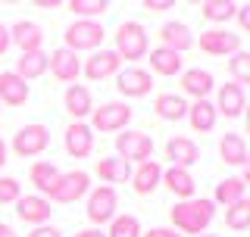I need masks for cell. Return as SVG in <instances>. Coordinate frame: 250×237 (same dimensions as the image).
I'll use <instances>...</instances> for the list:
<instances>
[{"instance_id":"cell-11","label":"cell","mask_w":250,"mask_h":237,"mask_svg":"<svg viewBox=\"0 0 250 237\" xmlns=\"http://www.w3.org/2000/svg\"><path fill=\"white\" fill-rule=\"evenodd\" d=\"M122 69V59L116 57V50H94L88 59H82V75L88 81H104V78H116V72Z\"/></svg>"},{"instance_id":"cell-21","label":"cell","mask_w":250,"mask_h":237,"mask_svg":"<svg viewBox=\"0 0 250 237\" xmlns=\"http://www.w3.org/2000/svg\"><path fill=\"white\" fill-rule=\"evenodd\" d=\"M160 47H166V50L172 53H178L182 57L185 50H191L194 47V35H191V28L185 25V22H166V25L160 28Z\"/></svg>"},{"instance_id":"cell-8","label":"cell","mask_w":250,"mask_h":237,"mask_svg":"<svg viewBox=\"0 0 250 237\" xmlns=\"http://www.w3.org/2000/svg\"><path fill=\"white\" fill-rule=\"evenodd\" d=\"M47 144H50V128L41 122H31V125H22L19 131L13 134V153L19 159H35L41 156Z\"/></svg>"},{"instance_id":"cell-10","label":"cell","mask_w":250,"mask_h":237,"mask_svg":"<svg viewBox=\"0 0 250 237\" xmlns=\"http://www.w3.org/2000/svg\"><path fill=\"white\" fill-rule=\"evenodd\" d=\"M200 50L207 57H234L241 47V35H234L229 28H207L200 31Z\"/></svg>"},{"instance_id":"cell-46","label":"cell","mask_w":250,"mask_h":237,"mask_svg":"<svg viewBox=\"0 0 250 237\" xmlns=\"http://www.w3.org/2000/svg\"><path fill=\"white\" fill-rule=\"evenodd\" d=\"M197 237H219V234H197Z\"/></svg>"},{"instance_id":"cell-15","label":"cell","mask_w":250,"mask_h":237,"mask_svg":"<svg viewBox=\"0 0 250 237\" xmlns=\"http://www.w3.org/2000/svg\"><path fill=\"white\" fill-rule=\"evenodd\" d=\"M10 44H16L22 53H38L44 47V28L31 19H19L10 25Z\"/></svg>"},{"instance_id":"cell-7","label":"cell","mask_w":250,"mask_h":237,"mask_svg":"<svg viewBox=\"0 0 250 237\" xmlns=\"http://www.w3.org/2000/svg\"><path fill=\"white\" fill-rule=\"evenodd\" d=\"M116 209H119V194H116V187L97 184V187L88 191V206H84V212H88L91 225H109L119 216Z\"/></svg>"},{"instance_id":"cell-40","label":"cell","mask_w":250,"mask_h":237,"mask_svg":"<svg viewBox=\"0 0 250 237\" xmlns=\"http://www.w3.org/2000/svg\"><path fill=\"white\" fill-rule=\"evenodd\" d=\"M25 237H62V231L53 228V225H41V228H35V231H28Z\"/></svg>"},{"instance_id":"cell-1","label":"cell","mask_w":250,"mask_h":237,"mask_svg":"<svg viewBox=\"0 0 250 237\" xmlns=\"http://www.w3.org/2000/svg\"><path fill=\"white\" fill-rule=\"evenodd\" d=\"M172 218V228H175L178 234H207V228L213 225L216 218V206L213 200H207V197H191V200H178L175 206L169 212Z\"/></svg>"},{"instance_id":"cell-28","label":"cell","mask_w":250,"mask_h":237,"mask_svg":"<svg viewBox=\"0 0 250 237\" xmlns=\"http://www.w3.org/2000/svg\"><path fill=\"white\" fill-rule=\"evenodd\" d=\"M188 122H191V128L197 134H207L216 128V106L209 103V100H194V103H188Z\"/></svg>"},{"instance_id":"cell-3","label":"cell","mask_w":250,"mask_h":237,"mask_svg":"<svg viewBox=\"0 0 250 237\" xmlns=\"http://www.w3.org/2000/svg\"><path fill=\"white\" fill-rule=\"evenodd\" d=\"M116 41V57H119L122 62H135V59H144L147 50H150V38H147V28L141 25V22H122L119 28H116L113 35Z\"/></svg>"},{"instance_id":"cell-22","label":"cell","mask_w":250,"mask_h":237,"mask_svg":"<svg viewBox=\"0 0 250 237\" xmlns=\"http://www.w3.org/2000/svg\"><path fill=\"white\" fill-rule=\"evenodd\" d=\"M62 106L72 116V122H84V116H91L94 109V97L84 84H69L66 94H62Z\"/></svg>"},{"instance_id":"cell-36","label":"cell","mask_w":250,"mask_h":237,"mask_svg":"<svg viewBox=\"0 0 250 237\" xmlns=\"http://www.w3.org/2000/svg\"><path fill=\"white\" fill-rule=\"evenodd\" d=\"M229 72H231V81L234 84H250V53L247 50H238L234 57H229Z\"/></svg>"},{"instance_id":"cell-19","label":"cell","mask_w":250,"mask_h":237,"mask_svg":"<svg viewBox=\"0 0 250 237\" xmlns=\"http://www.w3.org/2000/svg\"><path fill=\"white\" fill-rule=\"evenodd\" d=\"M163 187H166L169 194H175L178 200H191L194 194H197V181H194L191 169H178V165H169V169H163Z\"/></svg>"},{"instance_id":"cell-20","label":"cell","mask_w":250,"mask_h":237,"mask_svg":"<svg viewBox=\"0 0 250 237\" xmlns=\"http://www.w3.org/2000/svg\"><path fill=\"white\" fill-rule=\"evenodd\" d=\"M128 181H131V187H135L138 197H150L156 187H160V181H163V165L156 159H147V162H141L138 169H131Z\"/></svg>"},{"instance_id":"cell-33","label":"cell","mask_w":250,"mask_h":237,"mask_svg":"<svg viewBox=\"0 0 250 237\" xmlns=\"http://www.w3.org/2000/svg\"><path fill=\"white\" fill-rule=\"evenodd\" d=\"M104 234H106V237H141V234H144V228H141L138 216L122 212V216H116L113 222H109V228H106Z\"/></svg>"},{"instance_id":"cell-34","label":"cell","mask_w":250,"mask_h":237,"mask_svg":"<svg viewBox=\"0 0 250 237\" xmlns=\"http://www.w3.org/2000/svg\"><path fill=\"white\" fill-rule=\"evenodd\" d=\"M69 10L84 22H97L100 16L109 10V3L106 0H69Z\"/></svg>"},{"instance_id":"cell-41","label":"cell","mask_w":250,"mask_h":237,"mask_svg":"<svg viewBox=\"0 0 250 237\" xmlns=\"http://www.w3.org/2000/svg\"><path fill=\"white\" fill-rule=\"evenodd\" d=\"M141 237H182V234L175 228H150V231H144Z\"/></svg>"},{"instance_id":"cell-23","label":"cell","mask_w":250,"mask_h":237,"mask_svg":"<svg viewBox=\"0 0 250 237\" xmlns=\"http://www.w3.org/2000/svg\"><path fill=\"white\" fill-rule=\"evenodd\" d=\"M31 97L28 81H22L16 72H0V103L6 106H25Z\"/></svg>"},{"instance_id":"cell-31","label":"cell","mask_w":250,"mask_h":237,"mask_svg":"<svg viewBox=\"0 0 250 237\" xmlns=\"http://www.w3.org/2000/svg\"><path fill=\"white\" fill-rule=\"evenodd\" d=\"M60 178V169L53 165L50 159H38V162H31V169H28V181L38 187V194H47L53 187V181Z\"/></svg>"},{"instance_id":"cell-35","label":"cell","mask_w":250,"mask_h":237,"mask_svg":"<svg viewBox=\"0 0 250 237\" xmlns=\"http://www.w3.org/2000/svg\"><path fill=\"white\" fill-rule=\"evenodd\" d=\"M225 228L231 231H247L250 228V200H241L225 209Z\"/></svg>"},{"instance_id":"cell-14","label":"cell","mask_w":250,"mask_h":237,"mask_svg":"<svg viewBox=\"0 0 250 237\" xmlns=\"http://www.w3.org/2000/svg\"><path fill=\"white\" fill-rule=\"evenodd\" d=\"M47 69H50V75L57 78L62 84H72L78 75H82V59H78V53L66 50V47H57L53 53H47Z\"/></svg>"},{"instance_id":"cell-13","label":"cell","mask_w":250,"mask_h":237,"mask_svg":"<svg viewBox=\"0 0 250 237\" xmlns=\"http://www.w3.org/2000/svg\"><path fill=\"white\" fill-rule=\"evenodd\" d=\"M62 147L72 159H88L94 153V131L88 128V122H69L62 131Z\"/></svg>"},{"instance_id":"cell-18","label":"cell","mask_w":250,"mask_h":237,"mask_svg":"<svg viewBox=\"0 0 250 237\" xmlns=\"http://www.w3.org/2000/svg\"><path fill=\"white\" fill-rule=\"evenodd\" d=\"M178 81H182V91L194 100H209V94L216 91V78L209 69H185Z\"/></svg>"},{"instance_id":"cell-45","label":"cell","mask_w":250,"mask_h":237,"mask_svg":"<svg viewBox=\"0 0 250 237\" xmlns=\"http://www.w3.org/2000/svg\"><path fill=\"white\" fill-rule=\"evenodd\" d=\"M3 165H6V144L0 140V169H3Z\"/></svg>"},{"instance_id":"cell-17","label":"cell","mask_w":250,"mask_h":237,"mask_svg":"<svg viewBox=\"0 0 250 237\" xmlns=\"http://www.w3.org/2000/svg\"><path fill=\"white\" fill-rule=\"evenodd\" d=\"M166 159H169V165L191 169V165L200 162V147L191 138H185V134H175V138L166 140Z\"/></svg>"},{"instance_id":"cell-5","label":"cell","mask_w":250,"mask_h":237,"mask_svg":"<svg viewBox=\"0 0 250 237\" xmlns=\"http://www.w3.org/2000/svg\"><path fill=\"white\" fill-rule=\"evenodd\" d=\"M104 38H106V31L100 22H84V19H75L72 25L66 28V35H62V47L66 50H72V53H82V50H100L104 47Z\"/></svg>"},{"instance_id":"cell-26","label":"cell","mask_w":250,"mask_h":237,"mask_svg":"<svg viewBox=\"0 0 250 237\" xmlns=\"http://www.w3.org/2000/svg\"><path fill=\"white\" fill-rule=\"evenodd\" d=\"M219 156H222L225 165H238V169H247L250 159H247V140L241 138V134H225L222 140H219Z\"/></svg>"},{"instance_id":"cell-2","label":"cell","mask_w":250,"mask_h":237,"mask_svg":"<svg viewBox=\"0 0 250 237\" xmlns=\"http://www.w3.org/2000/svg\"><path fill=\"white\" fill-rule=\"evenodd\" d=\"M91 191V175L82 169H72V172H60V178L53 181V187L44 194V200L50 203H60V206H72V203H78L82 197H88Z\"/></svg>"},{"instance_id":"cell-42","label":"cell","mask_w":250,"mask_h":237,"mask_svg":"<svg viewBox=\"0 0 250 237\" xmlns=\"http://www.w3.org/2000/svg\"><path fill=\"white\" fill-rule=\"evenodd\" d=\"M10 25H3V22H0V57H3L6 50H10Z\"/></svg>"},{"instance_id":"cell-44","label":"cell","mask_w":250,"mask_h":237,"mask_svg":"<svg viewBox=\"0 0 250 237\" xmlns=\"http://www.w3.org/2000/svg\"><path fill=\"white\" fill-rule=\"evenodd\" d=\"M0 237H19V234L13 231V225H3V222H0Z\"/></svg>"},{"instance_id":"cell-16","label":"cell","mask_w":250,"mask_h":237,"mask_svg":"<svg viewBox=\"0 0 250 237\" xmlns=\"http://www.w3.org/2000/svg\"><path fill=\"white\" fill-rule=\"evenodd\" d=\"M216 116H225V118H238V116H244V106H247V94L241 84H222V88L216 91Z\"/></svg>"},{"instance_id":"cell-24","label":"cell","mask_w":250,"mask_h":237,"mask_svg":"<svg viewBox=\"0 0 250 237\" xmlns=\"http://www.w3.org/2000/svg\"><path fill=\"white\" fill-rule=\"evenodd\" d=\"M147 59H150V72L153 75H163V78H175L185 72V59L178 53L166 50V47H153L147 50Z\"/></svg>"},{"instance_id":"cell-9","label":"cell","mask_w":250,"mask_h":237,"mask_svg":"<svg viewBox=\"0 0 250 237\" xmlns=\"http://www.w3.org/2000/svg\"><path fill=\"white\" fill-rule=\"evenodd\" d=\"M116 91H119L125 100H141L153 91V75L147 72V69H138V66L119 69V72H116Z\"/></svg>"},{"instance_id":"cell-12","label":"cell","mask_w":250,"mask_h":237,"mask_svg":"<svg viewBox=\"0 0 250 237\" xmlns=\"http://www.w3.org/2000/svg\"><path fill=\"white\" fill-rule=\"evenodd\" d=\"M16 206V216H19V222H25V225H35V228H41L50 222V216H53V206L44 200L41 194H22L19 200L13 203Z\"/></svg>"},{"instance_id":"cell-4","label":"cell","mask_w":250,"mask_h":237,"mask_svg":"<svg viewBox=\"0 0 250 237\" xmlns=\"http://www.w3.org/2000/svg\"><path fill=\"white\" fill-rule=\"evenodd\" d=\"M135 118V109H131L125 100H109V103H100L91 109V131H100V134H116V131H125L128 122Z\"/></svg>"},{"instance_id":"cell-6","label":"cell","mask_w":250,"mask_h":237,"mask_svg":"<svg viewBox=\"0 0 250 237\" xmlns=\"http://www.w3.org/2000/svg\"><path fill=\"white\" fill-rule=\"evenodd\" d=\"M116 156L125 162H147L153 159V138L147 131H138V128H125L122 134H116Z\"/></svg>"},{"instance_id":"cell-30","label":"cell","mask_w":250,"mask_h":237,"mask_svg":"<svg viewBox=\"0 0 250 237\" xmlns=\"http://www.w3.org/2000/svg\"><path fill=\"white\" fill-rule=\"evenodd\" d=\"M13 72L19 75L22 81H35V78H41L47 72V53L44 50H38V53H19Z\"/></svg>"},{"instance_id":"cell-38","label":"cell","mask_w":250,"mask_h":237,"mask_svg":"<svg viewBox=\"0 0 250 237\" xmlns=\"http://www.w3.org/2000/svg\"><path fill=\"white\" fill-rule=\"evenodd\" d=\"M144 10L147 13H166V10H175L172 0H144Z\"/></svg>"},{"instance_id":"cell-37","label":"cell","mask_w":250,"mask_h":237,"mask_svg":"<svg viewBox=\"0 0 250 237\" xmlns=\"http://www.w3.org/2000/svg\"><path fill=\"white\" fill-rule=\"evenodd\" d=\"M22 197V184L19 178H10V175H0V206H10Z\"/></svg>"},{"instance_id":"cell-43","label":"cell","mask_w":250,"mask_h":237,"mask_svg":"<svg viewBox=\"0 0 250 237\" xmlns=\"http://www.w3.org/2000/svg\"><path fill=\"white\" fill-rule=\"evenodd\" d=\"M72 237H106L100 228H84V231H78V234H72Z\"/></svg>"},{"instance_id":"cell-39","label":"cell","mask_w":250,"mask_h":237,"mask_svg":"<svg viewBox=\"0 0 250 237\" xmlns=\"http://www.w3.org/2000/svg\"><path fill=\"white\" fill-rule=\"evenodd\" d=\"M234 19H238L241 31H247V28H250V6H247V3H238V10H234Z\"/></svg>"},{"instance_id":"cell-25","label":"cell","mask_w":250,"mask_h":237,"mask_svg":"<svg viewBox=\"0 0 250 237\" xmlns=\"http://www.w3.org/2000/svg\"><path fill=\"white\" fill-rule=\"evenodd\" d=\"M94 175H97L104 184H125V181L131 178V165L119 159V156H104V159H97V165H94Z\"/></svg>"},{"instance_id":"cell-27","label":"cell","mask_w":250,"mask_h":237,"mask_svg":"<svg viewBox=\"0 0 250 237\" xmlns=\"http://www.w3.org/2000/svg\"><path fill=\"white\" fill-rule=\"evenodd\" d=\"M241 200H247V184L241 181L238 175H231V178H222L216 184V191H213V206H234V203H241Z\"/></svg>"},{"instance_id":"cell-32","label":"cell","mask_w":250,"mask_h":237,"mask_svg":"<svg viewBox=\"0 0 250 237\" xmlns=\"http://www.w3.org/2000/svg\"><path fill=\"white\" fill-rule=\"evenodd\" d=\"M234 10H238V3H231V0H203L200 3V16L216 25H225L229 19H234Z\"/></svg>"},{"instance_id":"cell-29","label":"cell","mask_w":250,"mask_h":237,"mask_svg":"<svg viewBox=\"0 0 250 237\" xmlns=\"http://www.w3.org/2000/svg\"><path fill=\"white\" fill-rule=\"evenodd\" d=\"M153 113L163 118V122H182L188 116V103L182 94H156L153 100Z\"/></svg>"}]
</instances>
